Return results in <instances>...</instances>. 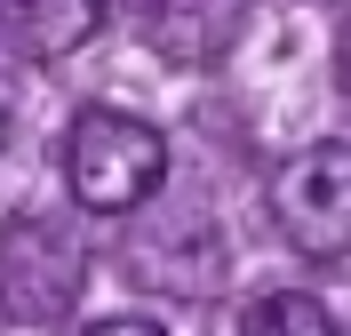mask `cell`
Wrapping results in <instances>:
<instances>
[{
    "label": "cell",
    "mask_w": 351,
    "mask_h": 336,
    "mask_svg": "<svg viewBox=\"0 0 351 336\" xmlns=\"http://www.w3.org/2000/svg\"><path fill=\"white\" fill-rule=\"evenodd\" d=\"M64 184L88 216H128L168 184V136L120 104H80L64 136Z\"/></svg>",
    "instance_id": "cell-1"
},
{
    "label": "cell",
    "mask_w": 351,
    "mask_h": 336,
    "mask_svg": "<svg viewBox=\"0 0 351 336\" xmlns=\"http://www.w3.org/2000/svg\"><path fill=\"white\" fill-rule=\"evenodd\" d=\"M80 289H88V248L56 216H8L0 224V320L56 328V320H72Z\"/></svg>",
    "instance_id": "cell-2"
},
{
    "label": "cell",
    "mask_w": 351,
    "mask_h": 336,
    "mask_svg": "<svg viewBox=\"0 0 351 336\" xmlns=\"http://www.w3.org/2000/svg\"><path fill=\"white\" fill-rule=\"evenodd\" d=\"M271 224L295 256H351V144H304L295 160H280L271 177Z\"/></svg>",
    "instance_id": "cell-3"
},
{
    "label": "cell",
    "mask_w": 351,
    "mask_h": 336,
    "mask_svg": "<svg viewBox=\"0 0 351 336\" xmlns=\"http://www.w3.org/2000/svg\"><path fill=\"white\" fill-rule=\"evenodd\" d=\"M128 280L168 296H216L223 289V232L199 208H168L128 232Z\"/></svg>",
    "instance_id": "cell-4"
},
{
    "label": "cell",
    "mask_w": 351,
    "mask_h": 336,
    "mask_svg": "<svg viewBox=\"0 0 351 336\" xmlns=\"http://www.w3.org/2000/svg\"><path fill=\"white\" fill-rule=\"evenodd\" d=\"M136 32L168 65H223L247 41V0H136Z\"/></svg>",
    "instance_id": "cell-5"
},
{
    "label": "cell",
    "mask_w": 351,
    "mask_h": 336,
    "mask_svg": "<svg viewBox=\"0 0 351 336\" xmlns=\"http://www.w3.org/2000/svg\"><path fill=\"white\" fill-rule=\"evenodd\" d=\"M8 16H16V48L24 56H72L104 32L112 0H8Z\"/></svg>",
    "instance_id": "cell-6"
},
{
    "label": "cell",
    "mask_w": 351,
    "mask_h": 336,
    "mask_svg": "<svg viewBox=\"0 0 351 336\" xmlns=\"http://www.w3.org/2000/svg\"><path fill=\"white\" fill-rule=\"evenodd\" d=\"M240 336H335V313L304 289H271L240 313Z\"/></svg>",
    "instance_id": "cell-7"
},
{
    "label": "cell",
    "mask_w": 351,
    "mask_h": 336,
    "mask_svg": "<svg viewBox=\"0 0 351 336\" xmlns=\"http://www.w3.org/2000/svg\"><path fill=\"white\" fill-rule=\"evenodd\" d=\"M88 336H168V328H160V320H96Z\"/></svg>",
    "instance_id": "cell-8"
},
{
    "label": "cell",
    "mask_w": 351,
    "mask_h": 336,
    "mask_svg": "<svg viewBox=\"0 0 351 336\" xmlns=\"http://www.w3.org/2000/svg\"><path fill=\"white\" fill-rule=\"evenodd\" d=\"M335 80H343V89H351V24H343V32H335Z\"/></svg>",
    "instance_id": "cell-9"
}]
</instances>
